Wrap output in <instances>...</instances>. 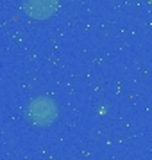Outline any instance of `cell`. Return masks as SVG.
Returning <instances> with one entry per match:
<instances>
[{"mask_svg":"<svg viewBox=\"0 0 152 160\" xmlns=\"http://www.w3.org/2000/svg\"><path fill=\"white\" fill-rule=\"evenodd\" d=\"M27 119L34 126H50L59 116V107L50 96H38L27 105Z\"/></svg>","mask_w":152,"mask_h":160,"instance_id":"1","label":"cell"},{"mask_svg":"<svg viewBox=\"0 0 152 160\" xmlns=\"http://www.w3.org/2000/svg\"><path fill=\"white\" fill-rule=\"evenodd\" d=\"M59 0H24V11L34 20H47L57 11Z\"/></svg>","mask_w":152,"mask_h":160,"instance_id":"2","label":"cell"}]
</instances>
